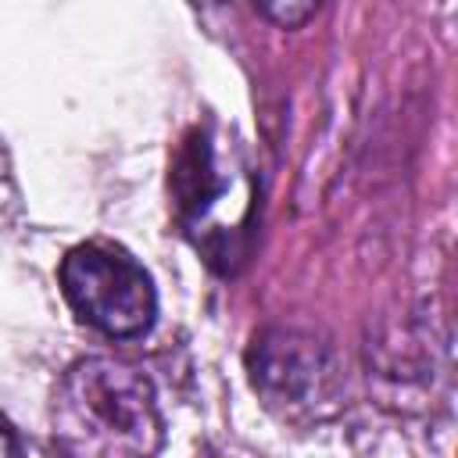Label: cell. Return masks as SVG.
<instances>
[{"label":"cell","mask_w":458,"mask_h":458,"mask_svg":"<svg viewBox=\"0 0 458 458\" xmlns=\"http://www.w3.org/2000/svg\"><path fill=\"white\" fill-rule=\"evenodd\" d=\"M50 426L64 458H154L165 444L154 383L136 365L104 354L61 376Z\"/></svg>","instance_id":"obj_1"},{"label":"cell","mask_w":458,"mask_h":458,"mask_svg":"<svg viewBox=\"0 0 458 458\" xmlns=\"http://www.w3.org/2000/svg\"><path fill=\"white\" fill-rule=\"evenodd\" d=\"M172 193L197 250L218 272H233L247 254L254 218V179L240 147L211 125L190 129L172 168Z\"/></svg>","instance_id":"obj_2"},{"label":"cell","mask_w":458,"mask_h":458,"mask_svg":"<svg viewBox=\"0 0 458 458\" xmlns=\"http://www.w3.org/2000/svg\"><path fill=\"white\" fill-rule=\"evenodd\" d=\"M61 290L72 311L104 336L129 340L154 326L157 293L147 268L114 243H79L61 261Z\"/></svg>","instance_id":"obj_3"},{"label":"cell","mask_w":458,"mask_h":458,"mask_svg":"<svg viewBox=\"0 0 458 458\" xmlns=\"http://www.w3.org/2000/svg\"><path fill=\"white\" fill-rule=\"evenodd\" d=\"M250 376L254 386L268 397V404H283V408L311 404L329 386V372L322 369V351L308 336L290 329H272L261 340H254Z\"/></svg>","instance_id":"obj_4"},{"label":"cell","mask_w":458,"mask_h":458,"mask_svg":"<svg viewBox=\"0 0 458 458\" xmlns=\"http://www.w3.org/2000/svg\"><path fill=\"white\" fill-rule=\"evenodd\" d=\"M258 11H261L265 18H272V21L286 25V29H293V25H301L304 18L315 14V4H258Z\"/></svg>","instance_id":"obj_5"},{"label":"cell","mask_w":458,"mask_h":458,"mask_svg":"<svg viewBox=\"0 0 458 458\" xmlns=\"http://www.w3.org/2000/svg\"><path fill=\"white\" fill-rule=\"evenodd\" d=\"M0 458H21V447H18V440L0 426Z\"/></svg>","instance_id":"obj_6"}]
</instances>
